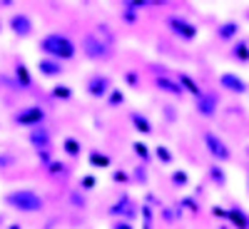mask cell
Segmentation results:
<instances>
[{
	"mask_svg": "<svg viewBox=\"0 0 249 229\" xmlns=\"http://www.w3.org/2000/svg\"><path fill=\"white\" fill-rule=\"evenodd\" d=\"M37 50L43 57H53L60 62H70L77 57V45L65 35V33H48L37 40Z\"/></svg>",
	"mask_w": 249,
	"mask_h": 229,
	"instance_id": "cell-1",
	"label": "cell"
},
{
	"mask_svg": "<svg viewBox=\"0 0 249 229\" xmlns=\"http://www.w3.org/2000/svg\"><path fill=\"white\" fill-rule=\"evenodd\" d=\"M5 207L20 212V214H35V212H43L45 210V199L40 197L35 190L30 187H23V190H10L5 197H3Z\"/></svg>",
	"mask_w": 249,
	"mask_h": 229,
	"instance_id": "cell-2",
	"label": "cell"
},
{
	"mask_svg": "<svg viewBox=\"0 0 249 229\" xmlns=\"http://www.w3.org/2000/svg\"><path fill=\"white\" fill-rule=\"evenodd\" d=\"M107 214L112 217V222L115 219H124V222H135L137 217H140V204L127 194V192H122L112 204H110V210H107Z\"/></svg>",
	"mask_w": 249,
	"mask_h": 229,
	"instance_id": "cell-3",
	"label": "cell"
},
{
	"mask_svg": "<svg viewBox=\"0 0 249 229\" xmlns=\"http://www.w3.org/2000/svg\"><path fill=\"white\" fill-rule=\"evenodd\" d=\"M202 142H204V150H207V155H210L214 162H230L232 159V150H230V144H227L217 132H212V130H204L202 132Z\"/></svg>",
	"mask_w": 249,
	"mask_h": 229,
	"instance_id": "cell-4",
	"label": "cell"
},
{
	"mask_svg": "<svg viewBox=\"0 0 249 229\" xmlns=\"http://www.w3.org/2000/svg\"><path fill=\"white\" fill-rule=\"evenodd\" d=\"M82 55H85L88 60L100 62V60H107L112 55V50H110L107 40L100 37V33H88L85 37H82Z\"/></svg>",
	"mask_w": 249,
	"mask_h": 229,
	"instance_id": "cell-5",
	"label": "cell"
},
{
	"mask_svg": "<svg viewBox=\"0 0 249 229\" xmlns=\"http://www.w3.org/2000/svg\"><path fill=\"white\" fill-rule=\"evenodd\" d=\"M45 107L40 105H28V107H20L15 115H13V122L18 124V127H28V130H35V127H43L45 124Z\"/></svg>",
	"mask_w": 249,
	"mask_h": 229,
	"instance_id": "cell-6",
	"label": "cell"
},
{
	"mask_svg": "<svg viewBox=\"0 0 249 229\" xmlns=\"http://www.w3.org/2000/svg\"><path fill=\"white\" fill-rule=\"evenodd\" d=\"M167 30L179 40V43H195L197 35H199V28L195 23H190L187 18H182V15H170L167 18Z\"/></svg>",
	"mask_w": 249,
	"mask_h": 229,
	"instance_id": "cell-7",
	"label": "cell"
},
{
	"mask_svg": "<svg viewBox=\"0 0 249 229\" xmlns=\"http://www.w3.org/2000/svg\"><path fill=\"white\" fill-rule=\"evenodd\" d=\"M85 92L92 100H107V95L112 92V80L107 75H102V72H95L85 82Z\"/></svg>",
	"mask_w": 249,
	"mask_h": 229,
	"instance_id": "cell-8",
	"label": "cell"
},
{
	"mask_svg": "<svg viewBox=\"0 0 249 229\" xmlns=\"http://www.w3.org/2000/svg\"><path fill=\"white\" fill-rule=\"evenodd\" d=\"M219 105H222V100H219V92L217 90H204V95L195 100V110L204 120H212L219 112Z\"/></svg>",
	"mask_w": 249,
	"mask_h": 229,
	"instance_id": "cell-9",
	"label": "cell"
},
{
	"mask_svg": "<svg viewBox=\"0 0 249 229\" xmlns=\"http://www.w3.org/2000/svg\"><path fill=\"white\" fill-rule=\"evenodd\" d=\"M150 5H155V0H124V3H120V20L124 25H135L140 23L142 8H150Z\"/></svg>",
	"mask_w": 249,
	"mask_h": 229,
	"instance_id": "cell-10",
	"label": "cell"
},
{
	"mask_svg": "<svg viewBox=\"0 0 249 229\" xmlns=\"http://www.w3.org/2000/svg\"><path fill=\"white\" fill-rule=\"evenodd\" d=\"M219 88L227 90V92H232V95H247V92H249V82H247L242 75L227 70V72L219 75Z\"/></svg>",
	"mask_w": 249,
	"mask_h": 229,
	"instance_id": "cell-11",
	"label": "cell"
},
{
	"mask_svg": "<svg viewBox=\"0 0 249 229\" xmlns=\"http://www.w3.org/2000/svg\"><path fill=\"white\" fill-rule=\"evenodd\" d=\"M8 28H10V33H13L15 37H30L33 30H35L30 15H28V13H20V10L8 18Z\"/></svg>",
	"mask_w": 249,
	"mask_h": 229,
	"instance_id": "cell-12",
	"label": "cell"
},
{
	"mask_svg": "<svg viewBox=\"0 0 249 229\" xmlns=\"http://www.w3.org/2000/svg\"><path fill=\"white\" fill-rule=\"evenodd\" d=\"M28 142H30V147L35 152H43V150H50L53 147V135L50 130L45 127H35V130H28Z\"/></svg>",
	"mask_w": 249,
	"mask_h": 229,
	"instance_id": "cell-13",
	"label": "cell"
},
{
	"mask_svg": "<svg viewBox=\"0 0 249 229\" xmlns=\"http://www.w3.org/2000/svg\"><path fill=\"white\" fill-rule=\"evenodd\" d=\"M35 70L40 72V77H48V80H55L65 72V65L60 60H53V57H40L35 62Z\"/></svg>",
	"mask_w": 249,
	"mask_h": 229,
	"instance_id": "cell-14",
	"label": "cell"
},
{
	"mask_svg": "<svg viewBox=\"0 0 249 229\" xmlns=\"http://www.w3.org/2000/svg\"><path fill=\"white\" fill-rule=\"evenodd\" d=\"M155 90H160L164 95H172V97H182L184 95L179 80L177 77H170V75H155Z\"/></svg>",
	"mask_w": 249,
	"mask_h": 229,
	"instance_id": "cell-15",
	"label": "cell"
},
{
	"mask_svg": "<svg viewBox=\"0 0 249 229\" xmlns=\"http://www.w3.org/2000/svg\"><path fill=\"white\" fill-rule=\"evenodd\" d=\"M239 23L237 20H224V23H219L217 25V30H214V35H217V40L219 43H237V37H239Z\"/></svg>",
	"mask_w": 249,
	"mask_h": 229,
	"instance_id": "cell-16",
	"label": "cell"
},
{
	"mask_svg": "<svg viewBox=\"0 0 249 229\" xmlns=\"http://www.w3.org/2000/svg\"><path fill=\"white\" fill-rule=\"evenodd\" d=\"M13 80L18 82V88H20V90H30V88H33L30 68L25 65L23 60H15V65H13Z\"/></svg>",
	"mask_w": 249,
	"mask_h": 229,
	"instance_id": "cell-17",
	"label": "cell"
},
{
	"mask_svg": "<svg viewBox=\"0 0 249 229\" xmlns=\"http://www.w3.org/2000/svg\"><path fill=\"white\" fill-rule=\"evenodd\" d=\"M130 122H132V127H135L140 135H144V137L155 132L150 117H147V115H142V112H137V110H130Z\"/></svg>",
	"mask_w": 249,
	"mask_h": 229,
	"instance_id": "cell-18",
	"label": "cell"
},
{
	"mask_svg": "<svg viewBox=\"0 0 249 229\" xmlns=\"http://www.w3.org/2000/svg\"><path fill=\"white\" fill-rule=\"evenodd\" d=\"M177 80H179V85H182V90H184L187 95H192L195 100L204 95V90L199 88V82H197V80H195L192 75H187V72H179V75H177Z\"/></svg>",
	"mask_w": 249,
	"mask_h": 229,
	"instance_id": "cell-19",
	"label": "cell"
},
{
	"mask_svg": "<svg viewBox=\"0 0 249 229\" xmlns=\"http://www.w3.org/2000/svg\"><path fill=\"white\" fill-rule=\"evenodd\" d=\"M207 177H210V182L214 187H219V190H224V187H227V170L222 167L219 162H212L210 167H207Z\"/></svg>",
	"mask_w": 249,
	"mask_h": 229,
	"instance_id": "cell-20",
	"label": "cell"
},
{
	"mask_svg": "<svg viewBox=\"0 0 249 229\" xmlns=\"http://www.w3.org/2000/svg\"><path fill=\"white\" fill-rule=\"evenodd\" d=\"M227 222H230L234 229H249V214L242 210L239 204L230 207V219H227Z\"/></svg>",
	"mask_w": 249,
	"mask_h": 229,
	"instance_id": "cell-21",
	"label": "cell"
},
{
	"mask_svg": "<svg viewBox=\"0 0 249 229\" xmlns=\"http://www.w3.org/2000/svg\"><path fill=\"white\" fill-rule=\"evenodd\" d=\"M230 57L234 62H239V65H247L249 62V43L247 40H237V43L230 48Z\"/></svg>",
	"mask_w": 249,
	"mask_h": 229,
	"instance_id": "cell-22",
	"label": "cell"
},
{
	"mask_svg": "<svg viewBox=\"0 0 249 229\" xmlns=\"http://www.w3.org/2000/svg\"><path fill=\"white\" fill-rule=\"evenodd\" d=\"M88 162H90V167L92 170H110V157L105 155V152H100V150H90V155H88Z\"/></svg>",
	"mask_w": 249,
	"mask_h": 229,
	"instance_id": "cell-23",
	"label": "cell"
},
{
	"mask_svg": "<svg viewBox=\"0 0 249 229\" xmlns=\"http://www.w3.org/2000/svg\"><path fill=\"white\" fill-rule=\"evenodd\" d=\"M62 152H65L70 159H80V155H82V144H80V140H75V137H65V140H62Z\"/></svg>",
	"mask_w": 249,
	"mask_h": 229,
	"instance_id": "cell-24",
	"label": "cell"
},
{
	"mask_svg": "<svg viewBox=\"0 0 249 229\" xmlns=\"http://www.w3.org/2000/svg\"><path fill=\"white\" fill-rule=\"evenodd\" d=\"M140 219H142V229H152L155 227V207L142 202L140 204Z\"/></svg>",
	"mask_w": 249,
	"mask_h": 229,
	"instance_id": "cell-25",
	"label": "cell"
},
{
	"mask_svg": "<svg viewBox=\"0 0 249 229\" xmlns=\"http://www.w3.org/2000/svg\"><path fill=\"white\" fill-rule=\"evenodd\" d=\"M155 159L160 164H164V167H170V164L175 162V155H172V150L167 147V144H157L155 147Z\"/></svg>",
	"mask_w": 249,
	"mask_h": 229,
	"instance_id": "cell-26",
	"label": "cell"
},
{
	"mask_svg": "<svg viewBox=\"0 0 249 229\" xmlns=\"http://www.w3.org/2000/svg\"><path fill=\"white\" fill-rule=\"evenodd\" d=\"M179 212H190V214H199V202L197 197H179V202L175 204Z\"/></svg>",
	"mask_w": 249,
	"mask_h": 229,
	"instance_id": "cell-27",
	"label": "cell"
},
{
	"mask_svg": "<svg viewBox=\"0 0 249 229\" xmlns=\"http://www.w3.org/2000/svg\"><path fill=\"white\" fill-rule=\"evenodd\" d=\"M50 97H53V100H60V102H68V100L75 97V90H72L70 85H55V88L50 90Z\"/></svg>",
	"mask_w": 249,
	"mask_h": 229,
	"instance_id": "cell-28",
	"label": "cell"
},
{
	"mask_svg": "<svg viewBox=\"0 0 249 229\" xmlns=\"http://www.w3.org/2000/svg\"><path fill=\"white\" fill-rule=\"evenodd\" d=\"M132 152H135V157L140 159V164H147L150 159H152V152H150V147L144 142H132Z\"/></svg>",
	"mask_w": 249,
	"mask_h": 229,
	"instance_id": "cell-29",
	"label": "cell"
},
{
	"mask_svg": "<svg viewBox=\"0 0 249 229\" xmlns=\"http://www.w3.org/2000/svg\"><path fill=\"white\" fill-rule=\"evenodd\" d=\"M170 182H172L175 190H184V187L190 184V175H187V170H172Z\"/></svg>",
	"mask_w": 249,
	"mask_h": 229,
	"instance_id": "cell-30",
	"label": "cell"
},
{
	"mask_svg": "<svg viewBox=\"0 0 249 229\" xmlns=\"http://www.w3.org/2000/svg\"><path fill=\"white\" fill-rule=\"evenodd\" d=\"M124 105V90H120V88H112V92L107 95V107H122Z\"/></svg>",
	"mask_w": 249,
	"mask_h": 229,
	"instance_id": "cell-31",
	"label": "cell"
},
{
	"mask_svg": "<svg viewBox=\"0 0 249 229\" xmlns=\"http://www.w3.org/2000/svg\"><path fill=\"white\" fill-rule=\"evenodd\" d=\"M124 82H127L130 90H137V92H140V88H142V77H140L137 70H124Z\"/></svg>",
	"mask_w": 249,
	"mask_h": 229,
	"instance_id": "cell-32",
	"label": "cell"
},
{
	"mask_svg": "<svg viewBox=\"0 0 249 229\" xmlns=\"http://www.w3.org/2000/svg\"><path fill=\"white\" fill-rule=\"evenodd\" d=\"M95 187H97V177L95 175H82L80 177V184H77L80 192H92Z\"/></svg>",
	"mask_w": 249,
	"mask_h": 229,
	"instance_id": "cell-33",
	"label": "cell"
},
{
	"mask_svg": "<svg viewBox=\"0 0 249 229\" xmlns=\"http://www.w3.org/2000/svg\"><path fill=\"white\" fill-rule=\"evenodd\" d=\"M132 179L137 182V184H147V164H137V167L132 170Z\"/></svg>",
	"mask_w": 249,
	"mask_h": 229,
	"instance_id": "cell-34",
	"label": "cell"
},
{
	"mask_svg": "<svg viewBox=\"0 0 249 229\" xmlns=\"http://www.w3.org/2000/svg\"><path fill=\"white\" fill-rule=\"evenodd\" d=\"M212 217H214V219H230V207L214 204V207H212Z\"/></svg>",
	"mask_w": 249,
	"mask_h": 229,
	"instance_id": "cell-35",
	"label": "cell"
},
{
	"mask_svg": "<svg viewBox=\"0 0 249 229\" xmlns=\"http://www.w3.org/2000/svg\"><path fill=\"white\" fill-rule=\"evenodd\" d=\"M70 202H72L75 207H85V192L72 190V192H70Z\"/></svg>",
	"mask_w": 249,
	"mask_h": 229,
	"instance_id": "cell-36",
	"label": "cell"
},
{
	"mask_svg": "<svg viewBox=\"0 0 249 229\" xmlns=\"http://www.w3.org/2000/svg\"><path fill=\"white\" fill-rule=\"evenodd\" d=\"M130 179H132V175H127V172H122V170H120V172H117V170L112 172V182H117V184H127Z\"/></svg>",
	"mask_w": 249,
	"mask_h": 229,
	"instance_id": "cell-37",
	"label": "cell"
},
{
	"mask_svg": "<svg viewBox=\"0 0 249 229\" xmlns=\"http://www.w3.org/2000/svg\"><path fill=\"white\" fill-rule=\"evenodd\" d=\"M35 155H37V159L43 162L45 167H50V164L55 162V159H53V152H50V150H43V152H35Z\"/></svg>",
	"mask_w": 249,
	"mask_h": 229,
	"instance_id": "cell-38",
	"label": "cell"
},
{
	"mask_svg": "<svg viewBox=\"0 0 249 229\" xmlns=\"http://www.w3.org/2000/svg\"><path fill=\"white\" fill-rule=\"evenodd\" d=\"M13 162H15V157H13V155H8V152H0V170H8Z\"/></svg>",
	"mask_w": 249,
	"mask_h": 229,
	"instance_id": "cell-39",
	"label": "cell"
},
{
	"mask_svg": "<svg viewBox=\"0 0 249 229\" xmlns=\"http://www.w3.org/2000/svg\"><path fill=\"white\" fill-rule=\"evenodd\" d=\"M110 229H135V224L132 222H124V219H115L110 224Z\"/></svg>",
	"mask_w": 249,
	"mask_h": 229,
	"instance_id": "cell-40",
	"label": "cell"
},
{
	"mask_svg": "<svg viewBox=\"0 0 249 229\" xmlns=\"http://www.w3.org/2000/svg\"><path fill=\"white\" fill-rule=\"evenodd\" d=\"M48 172H50V175H62V172H65V164L55 159V162L50 164V167H48Z\"/></svg>",
	"mask_w": 249,
	"mask_h": 229,
	"instance_id": "cell-41",
	"label": "cell"
},
{
	"mask_svg": "<svg viewBox=\"0 0 249 229\" xmlns=\"http://www.w3.org/2000/svg\"><path fill=\"white\" fill-rule=\"evenodd\" d=\"M172 210H175V207H164V210H162V219H164V222L177 219V212H172Z\"/></svg>",
	"mask_w": 249,
	"mask_h": 229,
	"instance_id": "cell-42",
	"label": "cell"
},
{
	"mask_svg": "<svg viewBox=\"0 0 249 229\" xmlns=\"http://www.w3.org/2000/svg\"><path fill=\"white\" fill-rule=\"evenodd\" d=\"M172 110H175V107H170V105H167V107H164V117H167L170 122L175 120V112H172Z\"/></svg>",
	"mask_w": 249,
	"mask_h": 229,
	"instance_id": "cell-43",
	"label": "cell"
},
{
	"mask_svg": "<svg viewBox=\"0 0 249 229\" xmlns=\"http://www.w3.org/2000/svg\"><path fill=\"white\" fill-rule=\"evenodd\" d=\"M0 8H13V0H0Z\"/></svg>",
	"mask_w": 249,
	"mask_h": 229,
	"instance_id": "cell-44",
	"label": "cell"
},
{
	"mask_svg": "<svg viewBox=\"0 0 249 229\" xmlns=\"http://www.w3.org/2000/svg\"><path fill=\"white\" fill-rule=\"evenodd\" d=\"M3 227H8V224H5V214L0 212V229H3Z\"/></svg>",
	"mask_w": 249,
	"mask_h": 229,
	"instance_id": "cell-45",
	"label": "cell"
},
{
	"mask_svg": "<svg viewBox=\"0 0 249 229\" xmlns=\"http://www.w3.org/2000/svg\"><path fill=\"white\" fill-rule=\"evenodd\" d=\"M5 229H23V227H20V224H8Z\"/></svg>",
	"mask_w": 249,
	"mask_h": 229,
	"instance_id": "cell-46",
	"label": "cell"
},
{
	"mask_svg": "<svg viewBox=\"0 0 249 229\" xmlns=\"http://www.w3.org/2000/svg\"><path fill=\"white\" fill-rule=\"evenodd\" d=\"M247 194H249V170H247Z\"/></svg>",
	"mask_w": 249,
	"mask_h": 229,
	"instance_id": "cell-47",
	"label": "cell"
},
{
	"mask_svg": "<svg viewBox=\"0 0 249 229\" xmlns=\"http://www.w3.org/2000/svg\"><path fill=\"white\" fill-rule=\"evenodd\" d=\"M244 18H247V20H249V10H247V13H244Z\"/></svg>",
	"mask_w": 249,
	"mask_h": 229,
	"instance_id": "cell-48",
	"label": "cell"
},
{
	"mask_svg": "<svg viewBox=\"0 0 249 229\" xmlns=\"http://www.w3.org/2000/svg\"><path fill=\"white\" fill-rule=\"evenodd\" d=\"M0 33H3V23H0Z\"/></svg>",
	"mask_w": 249,
	"mask_h": 229,
	"instance_id": "cell-49",
	"label": "cell"
},
{
	"mask_svg": "<svg viewBox=\"0 0 249 229\" xmlns=\"http://www.w3.org/2000/svg\"><path fill=\"white\" fill-rule=\"evenodd\" d=\"M219 229H230V227H219Z\"/></svg>",
	"mask_w": 249,
	"mask_h": 229,
	"instance_id": "cell-50",
	"label": "cell"
},
{
	"mask_svg": "<svg viewBox=\"0 0 249 229\" xmlns=\"http://www.w3.org/2000/svg\"><path fill=\"white\" fill-rule=\"evenodd\" d=\"M247 95H249V92H247Z\"/></svg>",
	"mask_w": 249,
	"mask_h": 229,
	"instance_id": "cell-51",
	"label": "cell"
}]
</instances>
